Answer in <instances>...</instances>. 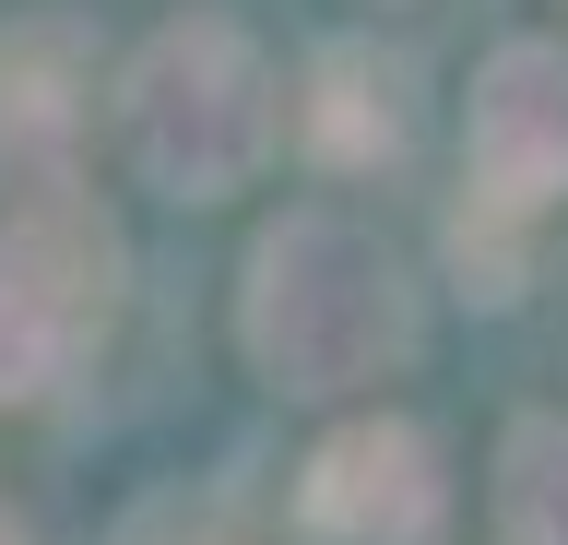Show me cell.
<instances>
[{
	"label": "cell",
	"instance_id": "obj_8",
	"mask_svg": "<svg viewBox=\"0 0 568 545\" xmlns=\"http://www.w3.org/2000/svg\"><path fill=\"white\" fill-rule=\"evenodd\" d=\"M486 509L497 545H568V415H509Z\"/></svg>",
	"mask_w": 568,
	"mask_h": 545
},
{
	"label": "cell",
	"instance_id": "obj_5",
	"mask_svg": "<svg viewBox=\"0 0 568 545\" xmlns=\"http://www.w3.org/2000/svg\"><path fill=\"white\" fill-rule=\"evenodd\" d=\"M438 509H450V474L415 415H344L296 474V522L320 545H426Z\"/></svg>",
	"mask_w": 568,
	"mask_h": 545
},
{
	"label": "cell",
	"instance_id": "obj_6",
	"mask_svg": "<svg viewBox=\"0 0 568 545\" xmlns=\"http://www.w3.org/2000/svg\"><path fill=\"white\" fill-rule=\"evenodd\" d=\"M83 131H95V37L71 12L0 24V190L12 202H60Z\"/></svg>",
	"mask_w": 568,
	"mask_h": 545
},
{
	"label": "cell",
	"instance_id": "obj_7",
	"mask_svg": "<svg viewBox=\"0 0 568 545\" xmlns=\"http://www.w3.org/2000/svg\"><path fill=\"white\" fill-rule=\"evenodd\" d=\"M296 131H308L320 166L367 179V166H390L403 131H415V72H403L390 48H367V37L320 48V60H308V95H296Z\"/></svg>",
	"mask_w": 568,
	"mask_h": 545
},
{
	"label": "cell",
	"instance_id": "obj_3",
	"mask_svg": "<svg viewBox=\"0 0 568 545\" xmlns=\"http://www.w3.org/2000/svg\"><path fill=\"white\" fill-rule=\"evenodd\" d=\"M119 332V238L83 202H12L0 214V403H48L106 356Z\"/></svg>",
	"mask_w": 568,
	"mask_h": 545
},
{
	"label": "cell",
	"instance_id": "obj_4",
	"mask_svg": "<svg viewBox=\"0 0 568 545\" xmlns=\"http://www.w3.org/2000/svg\"><path fill=\"white\" fill-rule=\"evenodd\" d=\"M462 166L486 214H545L568 202V48L557 37H509L474 60L462 95Z\"/></svg>",
	"mask_w": 568,
	"mask_h": 545
},
{
	"label": "cell",
	"instance_id": "obj_9",
	"mask_svg": "<svg viewBox=\"0 0 568 545\" xmlns=\"http://www.w3.org/2000/svg\"><path fill=\"white\" fill-rule=\"evenodd\" d=\"M0 545H36V534H24V509H12V498H0Z\"/></svg>",
	"mask_w": 568,
	"mask_h": 545
},
{
	"label": "cell",
	"instance_id": "obj_2",
	"mask_svg": "<svg viewBox=\"0 0 568 545\" xmlns=\"http://www.w3.org/2000/svg\"><path fill=\"white\" fill-rule=\"evenodd\" d=\"M106 131H119V166L166 202H237L284 143V83L261 60L248 24L225 12H178L119 60V95H106Z\"/></svg>",
	"mask_w": 568,
	"mask_h": 545
},
{
	"label": "cell",
	"instance_id": "obj_1",
	"mask_svg": "<svg viewBox=\"0 0 568 545\" xmlns=\"http://www.w3.org/2000/svg\"><path fill=\"white\" fill-rule=\"evenodd\" d=\"M237 344L284 403L379 392L390 367L415 356V285H403V261H390L379 225L332 214V202H296L284 225L248 238Z\"/></svg>",
	"mask_w": 568,
	"mask_h": 545
}]
</instances>
